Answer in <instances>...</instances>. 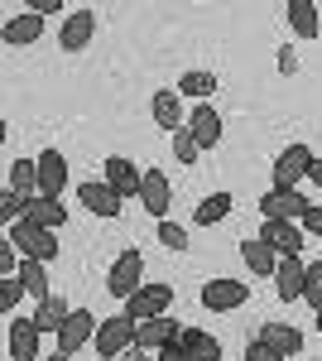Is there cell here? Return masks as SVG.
Instances as JSON below:
<instances>
[{
    "mask_svg": "<svg viewBox=\"0 0 322 361\" xmlns=\"http://www.w3.org/2000/svg\"><path fill=\"white\" fill-rule=\"evenodd\" d=\"M15 246H20V255L25 260H58V231H49V226H34V222H15L10 231H5Z\"/></svg>",
    "mask_w": 322,
    "mask_h": 361,
    "instance_id": "6da1fadb",
    "label": "cell"
},
{
    "mask_svg": "<svg viewBox=\"0 0 322 361\" xmlns=\"http://www.w3.org/2000/svg\"><path fill=\"white\" fill-rule=\"evenodd\" d=\"M168 308H173V284H140L125 299V318L130 323H149V318H163Z\"/></svg>",
    "mask_w": 322,
    "mask_h": 361,
    "instance_id": "7a4b0ae2",
    "label": "cell"
},
{
    "mask_svg": "<svg viewBox=\"0 0 322 361\" xmlns=\"http://www.w3.org/2000/svg\"><path fill=\"white\" fill-rule=\"evenodd\" d=\"M140 284H144V255H140V250H120L116 265H111V275H106V294L125 304Z\"/></svg>",
    "mask_w": 322,
    "mask_h": 361,
    "instance_id": "3957f363",
    "label": "cell"
},
{
    "mask_svg": "<svg viewBox=\"0 0 322 361\" xmlns=\"http://www.w3.org/2000/svg\"><path fill=\"white\" fill-rule=\"evenodd\" d=\"M313 159H318V154H313L308 145H298V140H294V145H289V149H284V154L274 159V188H279V193H294L298 183L308 178Z\"/></svg>",
    "mask_w": 322,
    "mask_h": 361,
    "instance_id": "277c9868",
    "label": "cell"
},
{
    "mask_svg": "<svg viewBox=\"0 0 322 361\" xmlns=\"http://www.w3.org/2000/svg\"><path fill=\"white\" fill-rule=\"evenodd\" d=\"M135 328H140V323H130L125 313H120V318H101V328H97V357L120 361L135 347Z\"/></svg>",
    "mask_w": 322,
    "mask_h": 361,
    "instance_id": "5b68a950",
    "label": "cell"
},
{
    "mask_svg": "<svg viewBox=\"0 0 322 361\" xmlns=\"http://www.w3.org/2000/svg\"><path fill=\"white\" fill-rule=\"evenodd\" d=\"M245 304H250V284H241V279H207L202 284V308H212V313H236Z\"/></svg>",
    "mask_w": 322,
    "mask_h": 361,
    "instance_id": "8992f818",
    "label": "cell"
},
{
    "mask_svg": "<svg viewBox=\"0 0 322 361\" xmlns=\"http://www.w3.org/2000/svg\"><path fill=\"white\" fill-rule=\"evenodd\" d=\"M308 207H313V202H308V197L298 193H279V188H269L265 197H260V212H265V222H303V217H308Z\"/></svg>",
    "mask_w": 322,
    "mask_h": 361,
    "instance_id": "52a82bcc",
    "label": "cell"
},
{
    "mask_svg": "<svg viewBox=\"0 0 322 361\" xmlns=\"http://www.w3.org/2000/svg\"><path fill=\"white\" fill-rule=\"evenodd\" d=\"M92 39H97V10H73L63 20V29H58V49L63 54H82Z\"/></svg>",
    "mask_w": 322,
    "mask_h": 361,
    "instance_id": "ba28073f",
    "label": "cell"
},
{
    "mask_svg": "<svg viewBox=\"0 0 322 361\" xmlns=\"http://www.w3.org/2000/svg\"><path fill=\"white\" fill-rule=\"evenodd\" d=\"M97 328H101V318L97 313H87V308H73V318L63 323V333H58V352H82L87 342H97Z\"/></svg>",
    "mask_w": 322,
    "mask_h": 361,
    "instance_id": "9c48e42d",
    "label": "cell"
},
{
    "mask_svg": "<svg viewBox=\"0 0 322 361\" xmlns=\"http://www.w3.org/2000/svg\"><path fill=\"white\" fill-rule=\"evenodd\" d=\"M78 202L92 212V217H106V222H111V217H120V202H125V197L116 193L106 178H92V183H82V188H78Z\"/></svg>",
    "mask_w": 322,
    "mask_h": 361,
    "instance_id": "30bf717a",
    "label": "cell"
},
{
    "mask_svg": "<svg viewBox=\"0 0 322 361\" xmlns=\"http://www.w3.org/2000/svg\"><path fill=\"white\" fill-rule=\"evenodd\" d=\"M101 178H106L120 197H140V188H144V169H135L130 159H120V154H111L106 164H101Z\"/></svg>",
    "mask_w": 322,
    "mask_h": 361,
    "instance_id": "8fae6325",
    "label": "cell"
},
{
    "mask_svg": "<svg viewBox=\"0 0 322 361\" xmlns=\"http://www.w3.org/2000/svg\"><path fill=\"white\" fill-rule=\"evenodd\" d=\"M178 337H183V328L163 313V318H149V323H140V328H135V347H140V352H163V347H168V342H178Z\"/></svg>",
    "mask_w": 322,
    "mask_h": 361,
    "instance_id": "7c38bea8",
    "label": "cell"
},
{
    "mask_svg": "<svg viewBox=\"0 0 322 361\" xmlns=\"http://www.w3.org/2000/svg\"><path fill=\"white\" fill-rule=\"evenodd\" d=\"M269 241V250L284 260V255H303V241H308V231H303V222H265V231H260Z\"/></svg>",
    "mask_w": 322,
    "mask_h": 361,
    "instance_id": "4fadbf2b",
    "label": "cell"
},
{
    "mask_svg": "<svg viewBox=\"0 0 322 361\" xmlns=\"http://www.w3.org/2000/svg\"><path fill=\"white\" fill-rule=\"evenodd\" d=\"M63 188H68V159L58 149H44L39 154V197H58L63 202Z\"/></svg>",
    "mask_w": 322,
    "mask_h": 361,
    "instance_id": "5bb4252c",
    "label": "cell"
},
{
    "mask_svg": "<svg viewBox=\"0 0 322 361\" xmlns=\"http://www.w3.org/2000/svg\"><path fill=\"white\" fill-rule=\"evenodd\" d=\"M303 284H308V265H303L298 255H284L279 270H274V294H279L284 304H294V299H303Z\"/></svg>",
    "mask_w": 322,
    "mask_h": 361,
    "instance_id": "9a60e30c",
    "label": "cell"
},
{
    "mask_svg": "<svg viewBox=\"0 0 322 361\" xmlns=\"http://www.w3.org/2000/svg\"><path fill=\"white\" fill-rule=\"evenodd\" d=\"M168 173L163 169H144V188H140V202H144V212L154 217V222H163L168 217Z\"/></svg>",
    "mask_w": 322,
    "mask_h": 361,
    "instance_id": "2e32d148",
    "label": "cell"
},
{
    "mask_svg": "<svg viewBox=\"0 0 322 361\" xmlns=\"http://www.w3.org/2000/svg\"><path fill=\"white\" fill-rule=\"evenodd\" d=\"M149 116H154V126L168 130V135L183 130V97H178L173 87H168V92H154V97H149Z\"/></svg>",
    "mask_w": 322,
    "mask_h": 361,
    "instance_id": "e0dca14e",
    "label": "cell"
},
{
    "mask_svg": "<svg viewBox=\"0 0 322 361\" xmlns=\"http://www.w3.org/2000/svg\"><path fill=\"white\" fill-rule=\"evenodd\" d=\"M10 357L15 361H39V328L34 318H10Z\"/></svg>",
    "mask_w": 322,
    "mask_h": 361,
    "instance_id": "ac0fdd59",
    "label": "cell"
},
{
    "mask_svg": "<svg viewBox=\"0 0 322 361\" xmlns=\"http://www.w3.org/2000/svg\"><path fill=\"white\" fill-rule=\"evenodd\" d=\"M188 130L197 135V145H202V149H216V145H221V116H216L207 102H197V106H192V116H188Z\"/></svg>",
    "mask_w": 322,
    "mask_h": 361,
    "instance_id": "d6986e66",
    "label": "cell"
},
{
    "mask_svg": "<svg viewBox=\"0 0 322 361\" xmlns=\"http://www.w3.org/2000/svg\"><path fill=\"white\" fill-rule=\"evenodd\" d=\"M255 337H260L265 347H274L279 357H298V352H303V333H298L294 323H265Z\"/></svg>",
    "mask_w": 322,
    "mask_h": 361,
    "instance_id": "ffe728a7",
    "label": "cell"
},
{
    "mask_svg": "<svg viewBox=\"0 0 322 361\" xmlns=\"http://www.w3.org/2000/svg\"><path fill=\"white\" fill-rule=\"evenodd\" d=\"M0 34H5V44H10V49L34 44V39H44V15H34V10H25V15H10Z\"/></svg>",
    "mask_w": 322,
    "mask_h": 361,
    "instance_id": "44dd1931",
    "label": "cell"
},
{
    "mask_svg": "<svg viewBox=\"0 0 322 361\" xmlns=\"http://www.w3.org/2000/svg\"><path fill=\"white\" fill-rule=\"evenodd\" d=\"M25 222H34V226H49V231H58V226L68 222V207H63L58 197H25Z\"/></svg>",
    "mask_w": 322,
    "mask_h": 361,
    "instance_id": "7402d4cb",
    "label": "cell"
},
{
    "mask_svg": "<svg viewBox=\"0 0 322 361\" xmlns=\"http://www.w3.org/2000/svg\"><path fill=\"white\" fill-rule=\"evenodd\" d=\"M29 318H34V328H39V333H63V323L73 318V304H68L63 294H54V299H44V304L34 308Z\"/></svg>",
    "mask_w": 322,
    "mask_h": 361,
    "instance_id": "603a6c76",
    "label": "cell"
},
{
    "mask_svg": "<svg viewBox=\"0 0 322 361\" xmlns=\"http://www.w3.org/2000/svg\"><path fill=\"white\" fill-rule=\"evenodd\" d=\"M5 188L20 197H39V159H15L5 169Z\"/></svg>",
    "mask_w": 322,
    "mask_h": 361,
    "instance_id": "cb8c5ba5",
    "label": "cell"
},
{
    "mask_svg": "<svg viewBox=\"0 0 322 361\" xmlns=\"http://www.w3.org/2000/svg\"><path fill=\"white\" fill-rule=\"evenodd\" d=\"M284 15H289V25H294L298 39H318L322 34V20H318V5H313V0H289Z\"/></svg>",
    "mask_w": 322,
    "mask_h": 361,
    "instance_id": "d4e9b609",
    "label": "cell"
},
{
    "mask_svg": "<svg viewBox=\"0 0 322 361\" xmlns=\"http://www.w3.org/2000/svg\"><path fill=\"white\" fill-rule=\"evenodd\" d=\"M241 255H245V265H250V275H274V270H279V255L269 250L265 236H245Z\"/></svg>",
    "mask_w": 322,
    "mask_h": 361,
    "instance_id": "484cf974",
    "label": "cell"
},
{
    "mask_svg": "<svg viewBox=\"0 0 322 361\" xmlns=\"http://www.w3.org/2000/svg\"><path fill=\"white\" fill-rule=\"evenodd\" d=\"M178 347H183L192 361H221V342H216L212 333H202V328H183Z\"/></svg>",
    "mask_w": 322,
    "mask_h": 361,
    "instance_id": "4316f807",
    "label": "cell"
},
{
    "mask_svg": "<svg viewBox=\"0 0 322 361\" xmlns=\"http://www.w3.org/2000/svg\"><path fill=\"white\" fill-rule=\"evenodd\" d=\"M20 279H25V289H29V299H54V289H49V265L44 260H20Z\"/></svg>",
    "mask_w": 322,
    "mask_h": 361,
    "instance_id": "83f0119b",
    "label": "cell"
},
{
    "mask_svg": "<svg viewBox=\"0 0 322 361\" xmlns=\"http://www.w3.org/2000/svg\"><path fill=\"white\" fill-rule=\"evenodd\" d=\"M216 87H221V82H216V73H202V68H197V73H183L173 92H178V97H192V102H207Z\"/></svg>",
    "mask_w": 322,
    "mask_h": 361,
    "instance_id": "f1b7e54d",
    "label": "cell"
},
{
    "mask_svg": "<svg viewBox=\"0 0 322 361\" xmlns=\"http://www.w3.org/2000/svg\"><path fill=\"white\" fill-rule=\"evenodd\" d=\"M231 207H236V197L231 193H212V197H202L197 202V226H212V222H221V217H231Z\"/></svg>",
    "mask_w": 322,
    "mask_h": 361,
    "instance_id": "f546056e",
    "label": "cell"
},
{
    "mask_svg": "<svg viewBox=\"0 0 322 361\" xmlns=\"http://www.w3.org/2000/svg\"><path fill=\"white\" fill-rule=\"evenodd\" d=\"M173 154H178V164H183V169H188V164H197L202 145H197V135H192L188 126H183V130H173Z\"/></svg>",
    "mask_w": 322,
    "mask_h": 361,
    "instance_id": "4dcf8cb0",
    "label": "cell"
},
{
    "mask_svg": "<svg viewBox=\"0 0 322 361\" xmlns=\"http://www.w3.org/2000/svg\"><path fill=\"white\" fill-rule=\"evenodd\" d=\"M20 294H29V289H25V279H20V275H5V279H0V313H5V318L15 313Z\"/></svg>",
    "mask_w": 322,
    "mask_h": 361,
    "instance_id": "1f68e13d",
    "label": "cell"
},
{
    "mask_svg": "<svg viewBox=\"0 0 322 361\" xmlns=\"http://www.w3.org/2000/svg\"><path fill=\"white\" fill-rule=\"evenodd\" d=\"M159 246L188 250V226H178V222H168V217H163V222H159Z\"/></svg>",
    "mask_w": 322,
    "mask_h": 361,
    "instance_id": "d6a6232c",
    "label": "cell"
},
{
    "mask_svg": "<svg viewBox=\"0 0 322 361\" xmlns=\"http://www.w3.org/2000/svg\"><path fill=\"white\" fill-rule=\"evenodd\" d=\"M303 299L322 313V260L318 265H308V284H303Z\"/></svg>",
    "mask_w": 322,
    "mask_h": 361,
    "instance_id": "836d02e7",
    "label": "cell"
},
{
    "mask_svg": "<svg viewBox=\"0 0 322 361\" xmlns=\"http://www.w3.org/2000/svg\"><path fill=\"white\" fill-rule=\"evenodd\" d=\"M245 361H289V357H279V352L265 347L260 337H250V342H245Z\"/></svg>",
    "mask_w": 322,
    "mask_h": 361,
    "instance_id": "e575fe53",
    "label": "cell"
},
{
    "mask_svg": "<svg viewBox=\"0 0 322 361\" xmlns=\"http://www.w3.org/2000/svg\"><path fill=\"white\" fill-rule=\"evenodd\" d=\"M15 270H20V260H15V241L5 236V241H0V279L15 275Z\"/></svg>",
    "mask_w": 322,
    "mask_h": 361,
    "instance_id": "d590c367",
    "label": "cell"
},
{
    "mask_svg": "<svg viewBox=\"0 0 322 361\" xmlns=\"http://www.w3.org/2000/svg\"><path fill=\"white\" fill-rule=\"evenodd\" d=\"M274 68H279L284 78H294V73H298V54H294V49H289V44L279 49V63H274Z\"/></svg>",
    "mask_w": 322,
    "mask_h": 361,
    "instance_id": "8d00e7d4",
    "label": "cell"
},
{
    "mask_svg": "<svg viewBox=\"0 0 322 361\" xmlns=\"http://www.w3.org/2000/svg\"><path fill=\"white\" fill-rule=\"evenodd\" d=\"M303 231H308V236H322V207H318V202L308 207V217H303Z\"/></svg>",
    "mask_w": 322,
    "mask_h": 361,
    "instance_id": "74e56055",
    "label": "cell"
},
{
    "mask_svg": "<svg viewBox=\"0 0 322 361\" xmlns=\"http://www.w3.org/2000/svg\"><path fill=\"white\" fill-rule=\"evenodd\" d=\"M29 10H34V15H63V0H34Z\"/></svg>",
    "mask_w": 322,
    "mask_h": 361,
    "instance_id": "f35d334b",
    "label": "cell"
},
{
    "mask_svg": "<svg viewBox=\"0 0 322 361\" xmlns=\"http://www.w3.org/2000/svg\"><path fill=\"white\" fill-rule=\"evenodd\" d=\"M159 361H192V357L183 352V347H178V342H168V347L159 352Z\"/></svg>",
    "mask_w": 322,
    "mask_h": 361,
    "instance_id": "ab89813d",
    "label": "cell"
},
{
    "mask_svg": "<svg viewBox=\"0 0 322 361\" xmlns=\"http://www.w3.org/2000/svg\"><path fill=\"white\" fill-rule=\"evenodd\" d=\"M308 178H313V183L322 188V159H313V169H308Z\"/></svg>",
    "mask_w": 322,
    "mask_h": 361,
    "instance_id": "60d3db41",
    "label": "cell"
},
{
    "mask_svg": "<svg viewBox=\"0 0 322 361\" xmlns=\"http://www.w3.org/2000/svg\"><path fill=\"white\" fill-rule=\"evenodd\" d=\"M125 361H149V352H140V347H135V352H130Z\"/></svg>",
    "mask_w": 322,
    "mask_h": 361,
    "instance_id": "b9f144b4",
    "label": "cell"
},
{
    "mask_svg": "<svg viewBox=\"0 0 322 361\" xmlns=\"http://www.w3.org/2000/svg\"><path fill=\"white\" fill-rule=\"evenodd\" d=\"M49 361H73V357H68V352H54V357H49Z\"/></svg>",
    "mask_w": 322,
    "mask_h": 361,
    "instance_id": "7bdbcfd3",
    "label": "cell"
},
{
    "mask_svg": "<svg viewBox=\"0 0 322 361\" xmlns=\"http://www.w3.org/2000/svg\"><path fill=\"white\" fill-rule=\"evenodd\" d=\"M318 333H322V313H318Z\"/></svg>",
    "mask_w": 322,
    "mask_h": 361,
    "instance_id": "ee69618b",
    "label": "cell"
}]
</instances>
